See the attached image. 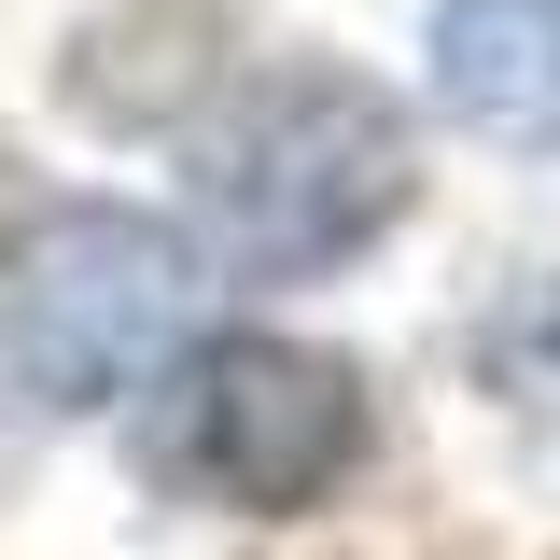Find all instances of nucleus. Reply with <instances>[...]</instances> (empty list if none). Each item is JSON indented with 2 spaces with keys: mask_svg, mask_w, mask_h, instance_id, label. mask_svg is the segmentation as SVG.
Returning a JSON list of instances; mask_svg holds the SVG:
<instances>
[{
  "mask_svg": "<svg viewBox=\"0 0 560 560\" xmlns=\"http://www.w3.org/2000/svg\"><path fill=\"white\" fill-rule=\"evenodd\" d=\"M183 183H197V224H210L224 267L323 280V267H350V253L407 210V113H393L364 70L294 57V70H253L197 127Z\"/></svg>",
  "mask_w": 560,
  "mask_h": 560,
  "instance_id": "nucleus-1",
  "label": "nucleus"
},
{
  "mask_svg": "<svg viewBox=\"0 0 560 560\" xmlns=\"http://www.w3.org/2000/svg\"><path fill=\"white\" fill-rule=\"evenodd\" d=\"M154 420H140V477L183 490V504H238V518H294L364 463V393L350 364L294 337H197L168 350L154 378Z\"/></svg>",
  "mask_w": 560,
  "mask_h": 560,
  "instance_id": "nucleus-2",
  "label": "nucleus"
},
{
  "mask_svg": "<svg viewBox=\"0 0 560 560\" xmlns=\"http://www.w3.org/2000/svg\"><path fill=\"white\" fill-rule=\"evenodd\" d=\"M183 308H197V253L154 210H70L0 267V364L43 407H127L183 350Z\"/></svg>",
  "mask_w": 560,
  "mask_h": 560,
  "instance_id": "nucleus-3",
  "label": "nucleus"
},
{
  "mask_svg": "<svg viewBox=\"0 0 560 560\" xmlns=\"http://www.w3.org/2000/svg\"><path fill=\"white\" fill-rule=\"evenodd\" d=\"M434 98L490 140H560V0H448Z\"/></svg>",
  "mask_w": 560,
  "mask_h": 560,
  "instance_id": "nucleus-4",
  "label": "nucleus"
},
{
  "mask_svg": "<svg viewBox=\"0 0 560 560\" xmlns=\"http://www.w3.org/2000/svg\"><path fill=\"white\" fill-rule=\"evenodd\" d=\"M490 378H504V407H547L560 420V267L490 323Z\"/></svg>",
  "mask_w": 560,
  "mask_h": 560,
  "instance_id": "nucleus-5",
  "label": "nucleus"
}]
</instances>
